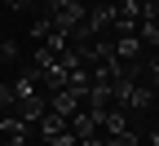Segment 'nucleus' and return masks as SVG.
Segmentation results:
<instances>
[{
    "instance_id": "nucleus-1",
    "label": "nucleus",
    "mask_w": 159,
    "mask_h": 146,
    "mask_svg": "<svg viewBox=\"0 0 159 146\" xmlns=\"http://www.w3.org/2000/svg\"><path fill=\"white\" fill-rule=\"evenodd\" d=\"M66 124H71V133H75L80 142H84V137H97V120H93L89 111H80V115H71Z\"/></svg>"
}]
</instances>
